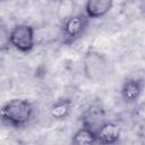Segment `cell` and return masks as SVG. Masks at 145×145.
<instances>
[{
    "label": "cell",
    "instance_id": "obj_1",
    "mask_svg": "<svg viewBox=\"0 0 145 145\" xmlns=\"http://www.w3.org/2000/svg\"><path fill=\"white\" fill-rule=\"evenodd\" d=\"M33 114V104L26 99H11L0 108V121L14 128L26 126Z\"/></svg>",
    "mask_w": 145,
    "mask_h": 145
},
{
    "label": "cell",
    "instance_id": "obj_2",
    "mask_svg": "<svg viewBox=\"0 0 145 145\" xmlns=\"http://www.w3.org/2000/svg\"><path fill=\"white\" fill-rule=\"evenodd\" d=\"M109 61L105 56L94 49H88L83 59L85 76L92 82H100L108 74Z\"/></svg>",
    "mask_w": 145,
    "mask_h": 145
},
{
    "label": "cell",
    "instance_id": "obj_3",
    "mask_svg": "<svg viewBox=\"0 0 145 145\" xmlns=\"http://www.w3.org/2000/svg\"><path fill=\"white\" fill-rule=\"evenodd\" d=\"M89 23V18L84 14L79 12L71 15L65 19L61 26V41L66 45H70L79 40L85 33Z\"/></svg>",
    "mask_w": 145,
    "mask_h": 145
},
{
    "label": "cell",
    "instance_id": "obj_4",
    "mask_svg": "<svg viewBox=\"0 0 145 145\" xmlns=\"http://www.w3.org/2000/svg\"><path fill=\"white\" fill-rule=\"evenodd\" d=\"M10 45L20 52H29L35 45L34 28L28 24H18L9 32Z\"/></svg>",
    "mask_w": 145,
    "mask_h": 145
},
{
    "label": "cell",
    "instance_id": "obj_5",
    "mask_svg": "<svg viewBox=\"0 0 145 145\" xmlns=\"http://www.w3.org/2000/svg\"><path fill=\"white\" fill-rule=\"evenodd\" d=\"M105 121V111L100 104H91L80 116L82 127H85L94 133H96Z\"/></svg>",
    "mask_w": 145,
    "mask_h": 145
},
{
    "label": "cell",
    "instance_id": "obj_6",
    "mask_svg": "<svg viewBox=\"0 0 145 145\" xmlns=\"http://www.w3.org/2000/svg\"><path fill=\"white\" fill-rule=\"evenodd\" d=\"M96 134V145H116L120 140V127L112 121H105Z\"/></svg>",
    "mask_w": 145,
    "mask_h": 145
},
{
    "label": "cell",
    "instance_id": "obj_7",
    "mask_svg": "<svg viewBox=\"0 0 145 145\" xmlns=\"http://www.w3.org/2000/svg\"><path fill=\"white\" fill-rule=\"evenodd\" d=\"M143 91V83L137 78H127L121 86V96L125 102L134 103L138 100Z\"/></svg>",
    "mask_w": 145,
    "mask_h": 145
},
{
    "label": "cell",
    "instance_id": "obj_8",
    "mask_svg": "<svg viewBox=\"0 0 145 145\" xmlns=\"http://www.w3.org/2000/svg\"><path fill=\"white\" fill-rule=\"evenodd\" d=\"M113 6L111 0H88L85 3V15L91 18H100L106 15Z\"/></svg>",
    "mask_w": 145,
    "mask_h": 145
},
{
    "label": "cell",
    "instance_id": "obj_9",
    "mask_svg": "<svg viewBox=\"0 0 145 145\" xmlns=\"http://www.w3.org/2000/svg\"><path fill=\"white\" fill-rule=\"evenodd\" d=\"M72 102L70 99H59L57 100L50 108V114L56 120H63L66 119L71 110Z\"/></svg>",
    "mask_w": 145,
    "mask_h": 145
},
{
    "label": "cell",
    "instance_id": "obj_10",
    "mask_svg": "<svg viewBox=\"0 0 145 145\" xmlns=\"http://www.w3.org/2000/svg\"><path fill=\"white\" fill-rule=\"evenodd\" d=\"M71 145H96V134L85 127L77 129L70 140Z\"/></svg>",
    "mask_w": 145,
    "mask_h": 145
},
{
    "label": "cell",
    "instance_id": "obj_11",
    "mask_svg": "<svg viewBox=\"0 0 145 145\" xmlns=\"http://www.w3.org/2000/svg\"><path fill=\"white\" fill-rule=\"evenodd\" d=\"M9 46H10L9 31H7L5 27H0V53L7 51Z\"/></svg>",
    "mask_w": 145,
    "mask_h": 145
}]
</instances>
